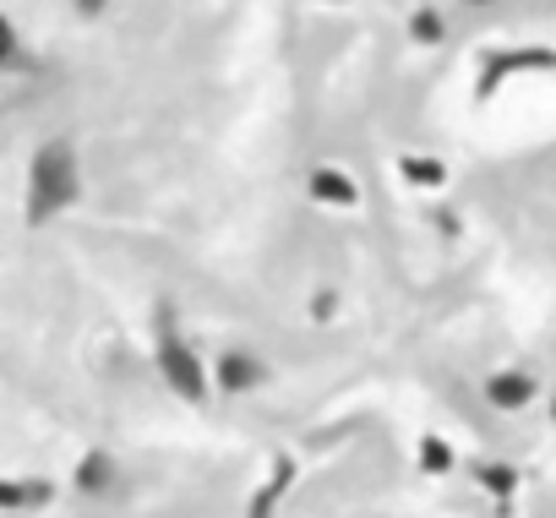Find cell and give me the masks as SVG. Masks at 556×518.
I'll return each instance as SVG.
<instances>
[{
	"label": "cell",
	"instance_id": "1",
	"mask_svg": "<svg viewBox=\"0 0 556 518\" xmlns=\"http://www.w3.org/2000/svg\"><path fill=\"white\" fill-rule=\"evenodd\" d=\"M28 218L45 224L50 213H61L72 197H77V159L66 142H50L39 159H34V175H28Z\"/></svg>",
	"mask_w": 556,
	"mask_h": 518
},
{
	"label": "cell",
	"instance_id": "2",
	"mask_svg": "<svg viewBox=\"0 0 556 518\" xmlns=\"http://www.w3.org/2000/svg\"><path fill=\"white\" fill-rule=\"evenodd\" d=\"M159 371H164V382H169L180 399H191V404L207 393V371H202V361H197L180 339H164V344H159Z\"/></svg>",
	"mask_w": 556,
	"mask_h": 518
},
{
	"label": "cell",
	"instance_id": "3",
	"mask_svg": "<svg viewBox=\"0 0 556 518\" xmlns=\"http://www.w3.org/2000/svg\"><path fill=\"white\" fill-rule=\"evenodd\" d=\"M485 393H491V404H496V409H523V404L534 399V382H529L523 371H502V377H491V388H485Z\"/></svg>",
	"mask_w": 556,
	"mask_h": 518
},
{
	"label": "cell",
	"instance_id": "4",
	"mask_svg": "<svg viewBox=\"0 0 556 518\" xmlns=\"http://www.w3.org/2000/svg\"><path fill=\"white\" fill-rule=\"evenodd\" d=\"M50 485L45 480H0V507H28V502H45Z\"/></svg>",
	"mask_w": 556,
	"mask_h": 518
},
{
	"label": "cell",
	"instance_id": "5",
	"mask_svg": "<svg viewBox=\"0 0 556 518\" xmlns=\"http://www.w3.org/2000/svg\"><path fill=\"white\" fill-rule=\"evenodd\" d=\"M218 382H224L229 393H240L245 382H256V371H251V361H240V355H229V361H218Z\"/></svg>",
	"mask_w": 556,
	"mask_h": 518
},
{
	"label": "cell",
	"instance_id": "6",
	"mask_svg": "<svg viewBox=\"0 0 556 518\" xmlns=\"http://www.w3.org/2000/svg\"><path fill=\"white\" fill-rule=\"evenodd\" d=\"M312 186H317V197H323V202H355V186H350L344 175H317Z\"/></svg>",
	"mask_w": 556,
	"mask_h": 518
},
{
	"label": "cell",
	"instance_id": "7",
	"mask_svg": "<svg viewBox=\"0 0 556 518\" xmlns=\"http://www.w3.org/2000/svg\"><path fill=\"white\" fill-rule=\"evenodd\" d=\"M420 464H426V469H447V464H453V458H447V442L426 437V442H420Z\"/></svg>",
	"mask_w": 556,
	"mask_h": 518
},
{
	"label": "cell",
	"instance_id": "8",
	"mask_svg": "<svg viewBox=\"0 0 556 518\" xmlns=\"http://www.w3.org/2000/svg\"><path fill=\"white\" fill-rule=\"evenodd\" d=\"M404 175L420 180V186H437V180H442V169H437V164H420V159H404Z\"/></svg>",
	"mask_w": 556,
	"mask_h": 518
},
{
	"label": "cell",
	"instance_id": "9",
	"mask_svg": "<svg viewBox=\"0 0 556 518\" xmlns=\"http://www.w3.org/2000/svg\"><path fill=\"white\" fill-rule=\"evenodd\" d=\"M12 50H17V34H12L7 17H0V61H12Z\"/></svg>",
	"mask_w": 556,
	"mask_h": 518
},
{
	"label": "cell",
	"instance_id": "10",
	"mask_svg": "<svg viewBox=\"0 0 556 518\" xmlns=\"http://www.w3.org/2000/svg\"><path fill=\"white\" fill-rule=\"evenodd\" d=\"M93 480H104V458H99V453L83 464V485H93Z\"/></svg>",
	"mask_w": 556,
	"mask_h": 518
},
{
	"label": "cell",
	"instance_id": "11",
	"mask_svg": "<svg viewBox=\"0 0 556 518\" xmlns=\"http://www.w3.org/2000/svg\"><path fill=\"white\" fill-rule=\"evenodd\" d=\"M77 7H83V12H99V7H104V0H77Z\"/></svg>",
	"mask_w": 556,
	"mask_h": 518
}]
</instances>
